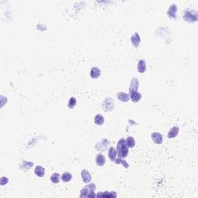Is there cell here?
Wrapping results in <instances>:
<instances>
[{
  "label": "cell",
  "instance_id": "cell-18",
  "mask_svg": "<svg viewBox=\"0 0 198 198\" xmlns=\"http://www.w3.org/2000/svg\"><path fill=\"white\" fill-rule=\"evenodd\" d=\"M34 173L37 177H44L45 176V169L42 166H36L34 169Z\"/></svg>",
  "mask_w": 198,
  "mask_h": 198
},
{
  "label": "cell",
  "instance_id": "cell-17",
  "mask_svg": "<svg viewBox=\"0 0 198 198\" xmlns=\"http://www.w3.org/2000/svg\"><path fill=\"white\" fill-rule=\"evenodd\" d=\"M116 97L122 102H128L130 100L129 95L127 93H125V92H118L116 95Z\"/></svg>",
  "mask_w": 198,
  "mask_h": 198
},
{
  "label": "cell",
  "instance_id": "cell-16",
  "mask_svg": "<svg viewBox=\"0 0 198 198\" xmlns=\"http://www.w3.org/2000/svg\"><path fill=\"white\" fill-rule=\"evenodd\" d=\"M101 70L98 67H93L91 69V71H90L91 78H93V79H98L99 77L101 76Z\"/></svg>",
  "mask_w": 198,
  "mask_h": 198
},
{
  "label": "cell",
  "instance_id": "cell-25",
  "mask_svg": "<svg viewBox=\"0 0 198 198\" xmlns=\"http://www.w3.org/2000/svg\"><path fill=\"white\" fill-rule=\"evenodd\" d=\"M95 196H99V197H116L117 194L116 193L115 191L112 192H109V191H106V192L103 193L101 194H98Z\"/></svg>",
  "mask_w": 198,
  "mask_h": 198
},
{
  "label": "cell",
  "instance_id": "cell-7",
  "mask_svg": "<svg viewBox=\"0 0 198 198\" xmlns=\"http://www.w3.org/2000/svg\"><path fill=\"white\" fill-rule=\"evenodd\" d=\"M130 40H131L132 44L135 47H139L140 44H141V37H140V35L139 34V33H134L131 36Z\"/></svg>",
  "mask_w": 198,
  "mask_h": 198
},
{
  "label": "cell",
  "instance_id": "cell-4",
  "mask_svg": "<svg viewBox=\"0 0 198 198\" xmlns=\"http://www.w3.org/2000/svg\"><path fill=\"white\" fill-rule=\"evenodd\" d=\"M115 108V102L112 98H106L104 99L102 102V109L106 112H112Z\"/></svg>",
  "mask_w": 198,
  "mask_h": 198
},
{
  "label": "cell",
  "instance_id": "cell-11",
  "mask_svg": "<svg viewBox=\"0 0 198 198\" xmlns=\"http://www.w3.org/2000/svg\"><path fill=\"white\" fill-rule=\"evenodd\" d=\"M146 61L143 59H140L138 62L137 71L140 74H144L146 71Z\"/></svg>",
  "mask_w": 198,
  "mask_h": 198
},
{
  "label": "cell",
  "instance_id": "cell-12",
  "mask_svg": "<svg viewBox=\"0 0 198 198\" xmlns=\"http://www.w3.org/2000/svg\"><path fill=\"white\" fill-rule=\"evenodd\" d=\"M106 162L105 156L101 153H98L95 156V163L97 166H104Z\"/></svg>",
  "mask_w": 198,
  "mask_h": 198
},
{
  "label": "cell",
  "instance_id": "cell-26",
  "mask_svg": "<svg viewBox=\"0 0 198 198\" xmlns=\"http://www.w3.org/2000/svg\"><path fill=\"white\" fill-rule=\"evenodd\" d=\"M8 182H9V179H8L7 177H1V180H0V184H1V186H4L5 184L8 183Z\"/></svg>",
  "mask_w": 198,
  "mask_h": 198
},
{
  "label": "cell",
  "instance_id": "cell-6",
  "mask_svg": "<svg viewBox=\"0 0 198 198\" xmlns=\"http://www.w3.org/2000/svg\"><path fill=\"white\" fill-rule=\"evenodd\" d=\"M129 96H130V100L133 103H137L139 102L142 99V95L139 92V91H129Z\"/></svg>",
  "mask_w": 198,
  "mask_h": 198
},
{
  "label": "cell",
  "instance_id": "cell-10",
  "mask_svg": "<svg viewBox=\"0 0 198 198\" xmlns=\"http://www.w3.org/2000/svg\"><path fill=\"white\" fill-rule=\"evenodd\" d=\"M109 140L104 139L101 142H98V143L95 146V148L98 151H105L109 146Z\"/></svg>",
  "mask_w": 198,
  "mask_h": 198
},
{
  "label": "cell",
  "instance_id": "cell-22",
  "mask_svg": "<svg viewBox=\"0 0 198 198\" xmlns=\"http://www.w3.org/2000/svg\"><path fill=\"white\" fill-rule=\"evenodd\" d=\"M61 177L59 173H53L50 177V180L53 183H58L61 181Z\"/></svg>",
  "mask_w": 198,
  "mask_h": 198
},
{
  "label": "cell",
  "instance_id": "cell-23",
  "mask_svg": "<svg viewBox=\"0 0 198 198\" xmlns=\"http://www.w3.org/2000/svg\"><path fill=\"white\" fill-rule=\"evenodd\" d=\"M76 105H77L76 98L71 97V98H70V100H69V101H68V104H67V107H68L69 109H74Z\"/></svg>",
  "mask_w": 198,
  "mask_h": 198
},
{
  "label": "cell",
  "instance_id": "cell-5",
  "mask_svg": "<svg viewBox=\"0 0 198 198\" xmlns=\"http://www.w3.org/2000/svg\"><path fill=\"white\" fill-rule=\"evenodd\" d=\"M151 139H152V142L155 143V144H157V145H160L162 144L163 142V135H162L160 132H154L151 134Z\"/></svg>",
  "mask_w": 198,
  "mask_h": 198
},
{
  "label": "cell",
  "instance_id": "cell-14",
  "mask_svg": "<svg viewBox=\"0 0 198 198\" xmlns=\"http://www.w3.org/2000/svg\"><path fill=\"white\" fill-rule=\"evenodd\" d=\"M180 129L178 126H173L170 129V130L169 131L167 134V138L168 139H173V138H176L179 133Z\"/></svg>",
  "mask_w": 198,
  "mask_h": 198
},
{
  "label": "cell",
  "instance_id": "cell-9",
  "mask_svg": "<svg viewBox=\"0 0 198 198\" xmlns=\"http://www.w3.org/2000/svg\"><path fill=\"white\" fill-rule=\"evenodd\" d=\"M81 178L83 180V182L84 183H89L91 181H92V175H91V173L90 172L88 171V170H83L81 173Z\"/></svg>",
  "mask_w": 198,
  "mask_h": 198
},
{
  "label": "cell",
  "instance_id": "cell-8",
  "mask_svg": "<svg viewBox=\"0 0 198 198\" xmlns=\"http://www.w3.org/2000/svg\"><path fill=\"white\" fill-rule=\"evenodd\" d=\"M177 10H178V7H177L176 4H172V5H170V8H169V10H168L167 11L168 16L172 19H177Z\"/></svg>",
  "mask_w": 198,
  "mask_h": 198
},
{
  "label": "cell",
  "instance_id": "cell-20",
  "mask_svg": "<svg viewBox=\"0 0 198 198\" xmlns=\"http://www.w3.org/2000/svg\"><path fill=\"white\" fill-rule=\"evenodd\" d=\"M61 180L65 183H68L72 180V174L70 172H64L61 176Z\"/></svg>",
  "mask_w": 198,
  "mask_h": 198
},
{
  "label": "cell",
  "instance_id": "cell-13",
  "mask_svg": "<svg viewBox=\"0 0 198 198\" xmlns=\"http://www.w3.org/2000/svg\"><path fill=\"white\" fill-rule=\"evenodd\" d=\"M139 79H138L137 78H135V77L132 78L129 91H133V90H135V91H139Z\"/></svg>",
  "mask_w": 198,
  "mask_h": 198
},
{
  "label": "cell",
  "instance_id": "cell-19",
  "mask_svg": "<svg viewBox=\"0 0 198 198\" xmlns=\"http://www.w3.org/2000/svg\"><path fill=\"white\" fill-rule=\"evenodd\" d=\"M94 122L97 126H102L105 123V118L101 114H97L94 118Z\"/></svg>",
  "mask_w": 198,
  "mask_h": 198
},
{
  "label": "cell",
  "instance_id": "cell-3",
  "mask_svg": "<svg viewBox=\"0 0 198 198\" xmlns=\"http://www.w3.org/2000/svg\"><path fill=\"white\" fill-rule=\"evenodd\" d=\"M183 18L187 23H195L197 21V12L191 9H187L183 13Z\"/></svg>",
  "mask_w": 198,
  "mask_h": 198
},
{
  "label": "cell",
  "instance_id": "cell-1",
  "mask_svg": "<svg viewBox=\"0 0 198 198\" xmlns=\"http://www.w3.org/2000/svg\"><path fill=\"white\" fill-rule=\"evenodd\" d=\"M129 147L126 144V139H120L117 143L116 145V151L118 157L122 159H126L129 155Z\"/></svg>",
  "mask_w": 198,
  "mask_h": 198
},
{
  "label": "cell",
  "instance_id": "cell-2",
  "mask_svg": "<svg viewBox=\"0 0 198 198\" xmlns=\"http://www.w3.org/2000/svg\"><path fill=\"white\" fill-rule=\"evenodd\" d=\"M96 191V184L94 183H89L87 186L84 187L81 191L80 197H95V193Z\"/></svg>",
  "mask_w": 198,
  "mask_h": 198
},
{
  "label": "cell",
  "instance_id": "cell-21",
  "mask_svg": "<svg viewBox=\"0 0 198 198\" xmlns=\"http://www.w3.org/2000/svg\"><path fill=\"white\" fill-rule=\"evenodd\" d=\"M126 144H127L128 147L129 148H133L134 146H135V140L133 137H132V136H128L126 139Z\"/></svg>",
  "mask_w": 198,
  "mask_h": 198
},
{
  "label": "cell",
  "instance_id": "cell-24",
  "mask_svg": "<svg viewBox=\"0 0 198 198\" xmlns=\"http://www.w3.org/2000/svg\"><path fill=\"white\" fill-rule=\"evenodd\" d=\"M115 163L116 164H122V166H123L125 168H129V163H128L126 160H125V159L119 158V157L116 158V160H115Z\"/></svg>",
  "mask_w": 198,
  "mask_h": 198
},
{
  "label": "cell",
  "instance_id": "cell-15",
  "mask_svg": "<svg viewBox=\"0 0 198 198\" xmlns=\"http://www.w3.org/2000/svg\"><path fill=\"white\" fill-rule=\"evenodd\" d=\"M117 156H118V154H117L116 148H114L113 146L109 147V160H110V161L115 163V160H116V158H117Z\"/></svg>",
  "mask_w": 198,
  "mask_h": 198
}]
</instances>
